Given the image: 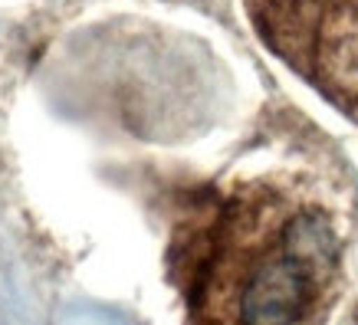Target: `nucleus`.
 I'll use <instances>...</instances> for the list:
<instances>
[{"mask_svg": "<svg viewBox=\"0 0 358 325\" xmlns=\"http://www.w3.org/2000/svg\"><path fill=\"white\" fill-rule=\"evenodd\" d=\"M345 237L313 185L289 174L210 191L181 220L174 273L194 325H322Z\"/></svg>", "mask_w": 358, "mask_h": 325, "instance_id": "obj_1", "label": "nucleus"}, {"mask_svg": "<svg viewBox=\"0 0 358 325\" xmlns=\"http://www.w3.org/2000/svg\"><path fill=\"white\" fill-rule=\"evenodd\" d=\"M247 13L296 76L358 119V0H247Z\"/></svg>", "mask_w": 358, "mask_h": 325, "instance_id": "obj_2", "label": "nucleus"}]
</instances>
